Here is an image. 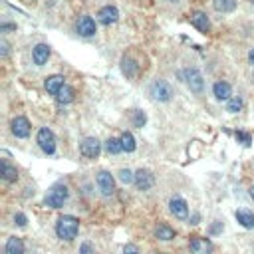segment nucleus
<instances>
[{
	"instance_id": "5",
	"label": "nucleus",
	"mask_w": 254,
	"mask_h": 254,
	"mask_svg": "<svg viewBox=\"0 0 254 254\" xmlns=\"http://www.w3.org/2000/svg\"><path fill=\"white\" fill-rule=\"evenodd\" d=\"M185 82H187V85L191 87V91H195V93H203L205 82H203V76H201V72H199V70H195V68L185 70Z\"/></svg>"
},
{
	"instance_id": "9",
	"label": "nucleus",
	"mask_w": 254,
	"mask_h": 254,
	"mask_svg": "<svg viewBox=\"0 0 254 254\" xmlns=\"http://www.w3.org/2000/svg\"><path fill=\"white\" fill-rule=\"evenodd\" d=\"M191 252L193 254H211L212 252V244L209 238H203V236H193L191 240Z\"/></svg>"
},
{
	"instance_id": "15",
	"label": "nucleus",
	"mask_w": 254,
	"mask_h": 254,
	"mask_svg": "<svg viewBox=\"0 0 254 254\" xmlns=\"http://www.w3.org/2000/svg\"><path fill=\"white\" fill-rule=\"evenodd\" d=\"M32 58H34V64L36 66H44L50 58V46L48 44H38L32 52Z\"/></svg>"
},
{
	"instance_id": "17",
	"label": "nucleus",
	"mask_w": 254,
	"mask_h": 254,
	"mask_svg": "<svg viewBox=\"0 0 254 254\" xmlns=\"http://www.w3.org/2000/svg\"><path fill=\"white\" fill-rule=\"evenodd\" d=\"M212 91H214V97L220 99V101H228L232 97V89H230V85L226 82H216L212 85Z\"/></svg>"
},
{
	"instance_id": "11",
	"label": "nucleus",
	"mask_w": 254,
	"mask_h": 254,
	"mask_svg": "<svg viewBox=\"0 0 254 254\" xmlns=\"http://www.w3.org/2000/svg\"><path fill=\"white\" fill-rule=\"evenodd\" d=\"M12 133H14L16 137H20V139L28 137V135H30V121H28L26 117H16V119L12 121Z\"/></svg>"
},
{
	"instance_id": "1",
	"label": "nucleus",
	"mask_w": 254,
	"mask_h": 254,
	"mask_svg": "<svg viewBox=\"0 0 254 254\" xmlns=\"http://www.w3.org/2000/svg\"><path fill=\"white\" fill-rule=\"evenodd\" d=\"M78 228H80V220L76 216L64 214V216H60V220L56 224V234L62 240H74L78 236Z\"/></svg>"
},
{
	"instance_id": "8",
	"label": "nucleus",
	"mask_w": 254,
	"mask_h": 254,
	"mask_svg": "<svg viewBox=\"0 0 254 254\" xmlns=\"http://www.w3.org/2000/svg\"><path fill=\"white\" fill-rule=\"evenodd\" d=\"M76 30L80 36H93L95 34V20L91 16H80V20L76 22Z\"/></svg>"
},
{
	"instance_id": "40",
	"label": "nucleus",
	"mask_w": 254,
	"mask_h": 254,
	"mask_svg": "<svg viewBox=\"0 0 254 254\" xmlns=\"http://www.w3.org/2000/svg\"><path fill=\"white\" fill-rule=\"evenodd\" d=\"M252 84H254V74H252Z\"/></svg>"
},
{
	"instance_id": "21",
	"label": "nucleus",
	"mask_w": 254,
	"mask_h": 254,
	"mask_svg": "<svg viewBox=\"0 0 254 254\" xmlns=\"http://www.w3.org/2000/svg\"><path fill=\"white\" fill-rule=\"evenodd\" d=\"M121 70L127 78H135L137 76V64L131 60V58H123L121 60Z\"/></svg>"
},
{
	"instance_id": "41",
	"label": "nucleus",
	"mask_w": 254,
	"mask_h": 254,
	"mask_svg": "<svg viewBox=\"0 0 254 254\" xmlns=\"http://www.w3.org/2000/svg\"><path fill=\"white\" fill-rule=\"evenodd\" d=\"M250 2H252V4H254V0H250Z\"/></svg>"
},
{
	"instance_id": "3",
	"label": "nucleus",
	"mask_w": 254,
	"mask_h": 254,
	"mask_svg": "<svg viewBox=\"0 0 254 254\" xmlns=\"http://www.w3.org/2000/svg\"><path fill=\"white\" fill-rule=\"evenodd\" d=\"M68 201V187H64V185H56L48 195H46V205L48 207H52V209H60V207H64V203Z\"/></svg>"
},
{
	"instance_id": "27",
	"label": "nucleus",
	"mask_w": 254,
	"mask_h": 254,
	"mask_svg": "<svg viewBox=\"0 0 254 254\" xmlns=\"http://www.w3.org/2000/svg\"><path fill=\"white\" fill-rule=\"evenodd\" d=\"M242 109V99L236 95V97H230L228 103H226V111L228 113H238Z\"/></svg>"
},
{
	"instance_id": "10",
	"label": "nucleus",
	"mask_w": 254,
	"mask_h": 254,
	"mask_svg": "<svg viewBox=\"0 0 254 254\" xmlns=\"http://www.w3.org/2000/svg\"><path fill=\"white\" fill-rule=\"evenodd\" d=\"M153 183H155V179L147 169H139L135 173V185H137L139 191H149L153 187Z\"/></svg>"
},
{
	"instance_id": "12",
	"label": "nucleus",
	"mask_w": 254,
	"mask_h": 254,
	"mask_svg": "<svg viewBox=\"0 0 254 254\" xmlns=\"http://www.w3.org/2000/svg\"><path fill=\"white\" fill-rule=\"evenodd\" d=\"M117 18H119V12H117L115 6H103V8L97 12V20H99L103 26H109V24L117 22Z\"/></svg>"
},
{
	"instance_id": "22",
	"label": "nucleus",
	"mask_w": 254,
	"mask_h": 254,
	"mask_svg": "<svg viewBox=\"0 0 254 254\" xmlns=\"http://www.w3.org/2000/svg\"><path fill=\"white\" fill-rule=\"evenodd\" d=\"M56 99H58V103H62V105H66V103H72V101H74V87H70V85H64V87L58 91Z\"/></svg>"
},
{
	"instance_id": "38",
	"label": "nucleus",
	"mask_w": 254,
	"mask_h": 254,
	"mask_svg": "<svg viewBox=\"0 0 254 254\" xmlns=\"http://www.w3.org/2000/svg\"><path fill=\"white\" fill-rule=\"evenodd\" d=\"M250 197H252V199H254V185H252V187H250Z\"/></svg>"
},
{
	"instance_id": "6",
	"label": "nucleus",
	"mask_w": 254,
	"mask_h": 254,
	"mask_svg": "<svg viewBox=\"0 0 254 254\" xmlns=\"http://www.w3.org/2000/svg\"><path fill=\"white\" fill-rule=\"evenodd\" d=\"M80 151H82L84 157L95 159V157L99 155V151H101V145H99V141H97L95 137H85V139L82 141V145H80Z\"/></svg>"
},
{
	"instance_id": "23",
	"label": "nucleus",
	"mask_w": 254,
	"mask_h": 254,
	"mask_svg": "<svg viewBox=\"0 0 254 254\" xmlns=\"http://www.w3.org/2000/svg\"><path fill=\"white\" fill-rule=\"evenodd\" d=\"M155 236H157L159 240H173V238H175V230H173L169 224H159V226L155 228Z\"/></svg>"
},
{
	"instance_id": "7",
	"label": "nucleus",
	"mask_w": 254,
	"mask_h": 254,
	"mask_svg": "<svg viewBox=\"0 0 254 254\" xmlns=\"http://www.w3.org/2000/svg\"><path fill=\"white\" fill-rule=\"evenodd\" d=\"M97 187H99V191H101L105 197L113 195V191H115V183H113L111 173H107V171H99V173H97Z\"/></svg>"
},
{
	"instance_id": "2",
	"label": "nucleus",
	"mask_w": 254,
	"mask_h": 254,
	"mask_svg": "<svg viewBox=\"0 0 254 254\" xmlns=\"http://www.w3.org/2000/svg\"><path fill=\"white\" fill-rule=\"evenodd\" d=\"M149 93L155 101H169L173 97V87L165 80H155L149 87Z\"/></svg>"
},
{
	"instance_id": "32",
	"label": "nucleus",
	"mask_w": 254,
	"mask_h": 254,
	"mask_svg": "<svg viewBox=\"0 0 254 254\" xmlns=\"http://www.w3.org/2000/svg\"><path fill=\"white\" fill-rule=\"evenodd\" d=\"M14 222H16L18 226H26V222H28V218H26V214H22V212H18V214L14 216Z\"/></svg>"
},
{
	"instance_id": "16",
	"label": "nucleus",
	"mask_w": 254,
	"mask_h": 254,
	"mask_svg": "<svg viewBox=\"0 0 254 254\" xmlns=\"http://www.w3.org/2000/svg\"><path fill=\"white\" fill-rule=\"evenodd\" d=\"M44 85H46V91H48V93L58 95V91H60V89L66 85V84H64V76H60V74L50 76V78L46 80V84H44Z\"/></svg>"
},
{
	"instance_id": "39",
	"label": "nucleus",
	"mask_w": 254,
	"mask_h": 254,
	"mask_svg": "<svg viewBox=\"0 0 254 254\" xmlns=\"http://www.w3.org/2000/svg\"><path fill=\"white\" fill-rule=\"evenodd\" d=\"M169 2H173V4H177V2H179V0H169Z\"/></svg>"
},
{
	"instance_id": "28",
	"label": "nucleus",
	"mask_w": 254,
	"mask_h": 254,
	"mask_svg": "<svg viewBox=\"0 0 254 254\" xmlns=\"http://www.w3.org/2000/svg\"><path fill=\"white\" fill-rule=\"evenodd\" d=\"M119 179H121V183H125V185L135 183V175H133L129 169H121V171H119Z\"/></svg>"
},
{
	"instance_id": "19",
	"label": "nucleus",
	"mask_w": 254,
	"mask_h": 254,
	"mask_svg": "<svg viewBox=\"0 0 254 254\" xmlns=\"http://www.w3.org/2000/svg\"><path fill=\"white\" fill-rule=\"evenodd\" d=\"M4 252L6 254H24V242L18 236H12V238H8Z\"/></svg>"
},
{
	"instance_id": "36",
	"label": "nucleus",
	"mask_w": 254,
	"mask_h": 254,
	"mask_svg": "<svg viewBox=\"0 0 254 254\" xmlns=\"http://www.w3.org/2000/svg\"><path fill=\"white\" fill-rule=\"evenodd\" d=\"M248 60H250V64H252V66H254V48H252V50H250V54H248Z\"/></svg>"
},
{
	"instance_id": "33",
	"label": "nucleus",
	"mask_w": 254,
	"mask_h": 254,
	"mask_svg": "<svg viewBox=\"0 0 254 254\" xmlns=\"http://www.w3.org/2000/svg\"><path fill=\"white\" fill-rule=\"evenodd\" d=\"M222 230V222H218V220H214V224L211 226V234H218Z\"/></svg>"
},
{
	"instance_id": "26",
	"label": "nucleus",
	"mask_w": 254,
	"mask_h": 254,
	"mask_svg": "<svg viewBox=\"0 0 254 254\" xmlns=\"http://www.w3.org/2000/svg\"><path fill=\"white\" fill-rule=\"evenodd\" d=\"M105 149H107V153L109 155H117V153H121L123 151V147H121V141L119 139H107V143H105Z\"/></svg>"
},
{
	"instance_id": "25",
	"label": "nucleus",
	"mask_w": 254,
	"mask_h": 254,
	"mask_svg": "<svg viewBox=\"0 0 254 254\" xmlns=\"http://www.w3.org/2000/svg\"><path fill=\"white\" fill-rule=\"evenodd\" d=\"M2 179H4V181H8V183L16 181V179H18V171H16V167H12V165H8L6 161H2Z\"/></svg>"
},
{
	"instance_id": "13",
	"label": "nucleus",
	"mask_w": 254,
	"mask_h": 254,
	"mask_svg": "<svg viewBox=\"0 0 254 254\" xmlns=\"http://www.w3.org/2000/svg\"><path fill=\"white\" fill-rule=\"evenodd\" d=\"M191 24H193L199 32H209V28H211L209 16H207L205 12H201V10H197V12L191 14Z\"/></svg>"
},
{
	"instance_id": "14",
	"label": "nucleus",
	"mask_w": 254,
	"mask_h": 254,
	"mask_svg": "<svg viewBox=\"0 0 254 254\" xmlns=\"http://www.w3.org/2000/svg\"><path fill=\"white\" fill-rule=\"evenodd\" d=\"M169 211H171L177 218H187V214H189V207H187V203H185L183 199H179V197H173V199H171V203H169Z\"/></svg>"
},
{
	"instance_id": "34",
	"label": "nucleus",
	"mask_w": 254,
	"mask_h": 254,
	"mask_svg": "<svg viewBox=\"0 0 254 254\" xmlns=\"http://www.w3.org/2000/svg\"><path fill=\"white\" fill-rule=\"evenodd\" d=\"M236 137H238V139H240V141H244V143H246V145H248V143H250V135H246V133H236Z\"/></svg>"
},
{
	"instance_id": "37",
	"label": "nucleus",
	"mask_w": 254,
	"mask_h": 254,
	"mask_svg": "<svg viewBox=\"0 0 254 254\" xmlns=\"http://www.w3.org/2000/svg\"><path fill=\"white\" fill-rule=\"evenodd\" d=\"M199 222V214H193V218H191V224H197Z\"/></svg>"
},
{
	"instance_id": "20",
	"label": "nucleus",
	"mask_w": 254,
	"mask_h": 254,
	"mask_svg": "<svg viewBox=\"0 0 254 254\" xmlns=\"http://www.w3.org/2000/svg\"><path fill=\"white\" fill-rule=\"evenodd\" d=\"M216 12H232L236 8V0H212Z\"/></svg>"
},
{
	"instance_id": "4",
	"label": "nucleus",
	"mask_w": 254,
	"mask_h": 254,
	"mask_svg": "<svg viewBox=\"0 0 254 254\" xmlns=\"http://www.w3.org/2000/svg\"><path fill=\"white\" fill-rule=\"evenodd\" d=\"M38 145L48 155H52L56 151V137H54V133L48 129V127H42V129L38 131Z\"/></svg>"
},
{
	"instance_id": "31",
	"label": "nucleus",
	"mask_w": 254,
	"mask_h": 254,
	"mask_svg": "<svg viewBox=\"0 0 254 254\" xmlns=\"http://www.w3.org/2000/svg\"><path fill=\"white\" fill-rule=\"evenodd\" d=\"M123 254H141V252H139V248H137L135 244H127V246L123 248Z\"/></svg>"
},
{
	"instance_id": "24",
	"label": "nucleus",
	"mask_w": 254,
	"mask_h": 254,
	"mask_svg": "<svg viewBox=\"0 0 254 254\" xmlns=\"http://www.w3.org/2000/svg\"><path fill=\"white\" fill-rule=\"evenodd\" d=\"M119 141H121V147H123V151H127V153L135 151V137H133L129 131H125V133L119 137Z\"/></svg>"
},
{
	"instance_id": "30",
	"label": "nucleus",
	"mask_w": 254,
	"mask_h": 254,
	"mask_svg": "<svg viewBox=\"0 0 254 254\" xmlns=\"http://www.w3.org/2000/svg\"><path fill=\"white\" fill-rule=\"evenodd\" d=\"M80 254H95V252H93V246H91L89 242H84V244L80 246Z\"/></svg>"
},
{
	"instance_id": "29",
	"label": "nucleus",
	"mask_w": 254,
	"mask_h": 254,
	"mask_svg": "<svg viewBox=\"0 0 254 254\" xmlns=\"http://www.w3.org/2000/svg\"><path fill=\"white\" fill-rule=\"evenodd\" d=\"M145 121H147L145 113H143V111H139V109H135V111H133V125H135V127H143V125H145Z\"/></svg>"
},
{
	"instance_id": "35",
	"label": "nucleus",
	"mask_w": 254,
	"mask_h": 254,
	"mask_svg": "<svg viewBox=\"0 0 254 254\" xmlns=\"http://www.w3.org/2000/svg\"><path fill=\"white\" fill-rule=\"evenodd\" d=\"M0 48H2V56H8V44H6V40L0 42Z\"/></svg>"
},
{
	"instance_id": "18",
	"label": "nucleus",
	"mask_w": 254,
	"mask_h": 254,
	"mask_svg": "<svg viewBox=\"0 0 254 254\" xmlns=\"http://www.w3.org/2000/svg\"><path fill=\"white\" fill-rule=\"evenodd\" d=\"M236 220H238L244 228H254V212H250L248 209L236 211Z\"/></svg>"
}]
</instances>
